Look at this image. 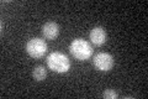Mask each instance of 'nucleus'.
I'll use <instances>...</instances> for the list:
<instances>
[{"label":"nucleus","instance_id":"obj_1","mask_svg":"<svg viewBox=\"0 0 148 99\" xmlns=\"http://www.w3.org/2000/svg\"><path fill=\"white\" fill-rule=\"evenodd\" d=\"M47 66L53 72L66 73L71 68V61L62 52H52L47 57Z\"/></svg>","mask_w":148,"mask_h":99},{"label":"nucleus","instance_id":"obj_2","mask_svg":"<svg viewBox=\"0 0 148 99\" xmlns=\"http://www.w3.org/2000/svg\"><path fill=\"white\" fill-rule=\"evenodd\" d=\"M69 51L74 56V58H77L78 61H86L92 55V48L90 44L83 39L74 40L69 46Z\"/></svg>","mask_w":148,"mask_h":99},{"label":"nucleus","instance_id":"obj_3","mask_svg":"<svg viewBox=\"0 0 148 99\" xmlns=\"http://www.w3.org/2000/svg\"><path fill=\"white\" fill-rule=\"evenodd\" d=\"M26 51L31 57L41 58L47 52V44L42 39H37V37L36 39H31L26 44Z\"/></svg>","mask_w":148,"mask_h":99},{"label":"nucleus","instance_id":"obj_4","mask_svg":"<svg viewBox=\"0 0 148 99\" xmlns=\"http://www.w3.org/2000/svg\"><path fill=\"white\" fill-rule=\"evenodd\" d=\"M94 66L101 72H108L114 66V57L110 53L100 52L94 56Z\"/></svg>","mask_w":148,"mask_h":99},{"label":"nucleus","instance_id":"obj_5","mask_svg":"<svg viewBox=\"0 0 148 99\" xmlns=\"http://www.w3.org/2000/svg\"><path fill=\"white\" fill-rule=\"evenodd\" d=\"M90 40L95 46H101L106 41V32L103 27H94L90 31Z\"/></svg>","mask_w":148,"mask_h":99},{"label":"nucleus","instance_id":"obj_6","mask_svg":"<svg viewBox=\"0 0 148 99\" xmlns=\"http://www.w3.org/2000/svg\"><path fill=\"white\" fill-rule=\"evenodd\" d=\"M42 34L46 39L54 40L59 34V27L56 22H47V24H45L42 27Z\"/></svg>","mask_w":148,"mask_h":99},{"label":"nucleus","instance_id":"obj_7","mask_svg":"<svg viewBox=\"0 0 148 99\" xmlns=\"http://www.w3.org/2000/svg\"><path fill=\"white\" fill-rule=\"evenodd\" d=\"M32 76H34V78L36 81L41 82L46 78V76H47V71H46V68L43 66H37V67L34 69V72H32Z\"/></svg>","mask_w":148,"mask_h":99},{"label":"nucleus","instance_id":"obj_8","mask_svg":"<svg viewBox=\"0 0 148 99\" xmlns=\"http://www.w3.org/2000/svg\"><path fill=\"white\" fill-rule=\"evenodd\" d=\"M104 98L106 99H115L117 98V93L114 91V89H106L104 92Z\"/></svg>","mask_w":148,"mask_h":99}]
</instances>
